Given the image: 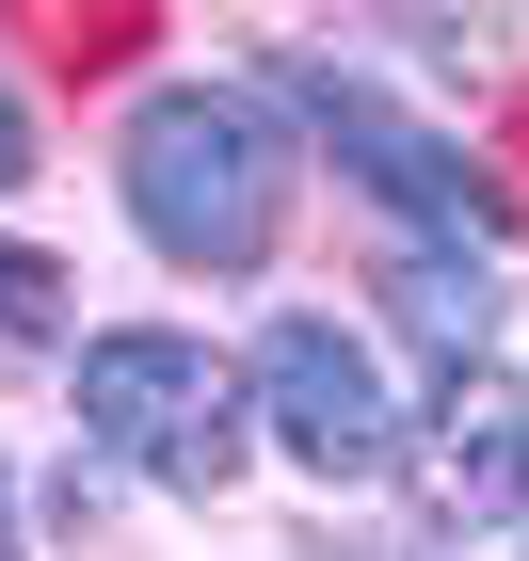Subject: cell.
Wrapping results in <instances>:
<instances>
[{
  "mask_svg": "<svg viewBox=\"0 0 529 561\" xmlns=\"http://www.w3.org/2000/svg\"><path fill=\"white\" fill-rule=\"evenodd\" d=\"M113 176H129V225L176 273H257L289 241V145H273L257 96H225V81H161L129 113V145H113Z\"/></svg>",
  "mask_w": 529,
  "mask_h": 561,
  "instance_id": "6da1fadb",
  "label": "cell"
},
{
  "mask_svg": "<svg viewBox=\"0 0 529 561\" xmlns=\"http://www.w3.org/2000/svg\"><path fill=\"white\" fill-rule=\"evenodd\" d=\"M65 386H81V449H96V466L161 481V497H225V481H241V417H257V386H241L209 337L113 321V337L65 353Z\"/></svg>",
  "mask_w": 529,
  "mask_h": 561,
  "instance_id": "7a4b0ae2",
  "label": "cell"
},
{
  "mask_svg": "<svg viewBox=\"0 0 529 561\" xmlns=\"http://www.w3.org/2000/svg\"><path fill=\"white\" fill-rule=\"evenodd\" d=\"M289 96H306V129L337 145V176L369 193V209L401 225V241H514V193H497L465 145L434 129V113H401L386 81H337V65H289Z\"/></svg>",
  "mask_w": 529,
  "mask_h": 561,
  "instance_id": "3957f363",
  "label": "cell"
},
{
  "mask_svg": "<svg viewBox=\"0 0 529 561\" xmlns=\"http://www.w3.org/2000/svg\"><path fill=\"white\" fill-rule=\"evenodd\" d=\"M241 386H257V433H273L306 481H386L401 449H417V417L386 401V353L353 337V321H321V305H289V321H273Z\"/></svg>",
  "mask_w": 529,
  "mask_h": 561,
  "instance_id": "277c9868",
  "label": "cell"
},
{
  "mask_svg": "<svg viewBox=\"0 0 529 561\" xmlns=\"http://www.w3.org/2000/svg\"><path fill=\"white\" fill-rule=\"evenodd\" d=\"M417 514L434 529H497L529 514V386H497V369H449V401L417 417Z\"/></svg>",
  "mask_w": 529,
  "mask_h": 561,
  "instance_id": "5b68a950",
  "label": "cell"
},
{
  "mask_svg": "<svg viewBox=\"0 0 529 561\" xmlns=\"http://www.w3.org/2000/svg\"><path fill=\"white\" fill-rule=\"evenodd\" d=\"M386 305H401L417 353L482 369V337H497V241H401V257H386Z\"/></svg>",
  "mask_w": 529,
  "mask_h": 561,
  "instance_id": "8992f818",
  "label": "cell"
},
{
  "mask_svg": "<svg viewBox=\"0 0 529 561\" xmlns=\"http://www.w3.org/2000/svg\"><path fill=\"white\" fill-rule=\"evenodd\" d=\"M48 353H65V257L0 241V369H48Z\"/></svg>",
  "mask_w": 529,
  "mask_h": 561,
  "instance_id": "52a82bcc",
  "label": "cell"
},
{
  "mask_svg": "<svg viewBox=\"0 0 529 561\" xmlns=\"http://www.w3.org/2000/svg\"><path fill=\"white\" fill-rule=\"evenodd\" d=\"M33 176V113H16V81H0V193Z\"/></svg>",
  "mask_w": 529,
  "mask_h": 561,
  "instance_id": "ba28073f",
  "label": "cell"
},
{
  "mask_svg": "<svg viewBox=\"0 0 529 561\" xmlns=\"http://www.w3.org/2000/svg\"><path fill=\"white\" fill-rule=\"evenodd\" d=\"M0 561H16V546H0Z\"/></svg>",
  "mask_w": 529,
  "mask_h": 561,
  "instance_id": "9c48e42d",
  "label": "cell"
}]
</instances>
